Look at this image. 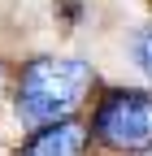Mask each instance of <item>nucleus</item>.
<instances>
[{
    "label": "nucleus",
    "instance_id": "obj_4",
    "mask_svg": "<svg viewBox=\"0 0 152 156\" xmlns=\"http://www.w3.org/2000/svg\"><path fill=\"white\" fill-rule=\"evenodd\" d=\"M130 52H135V65H139V74L152 83V22L135 30V39H130Z\"/></svg>",
    "mask_w": 152,
    "mask_h": 156
},
{
    "label": "nucleus",
    "instance_id": "obj_3",
    "mask_svg": "<svg viewBox=\"0 0 152 156\" xmlns=\"http://www.w3.org/2000/svg\"><path fill=\"white\" fill-rule=\"evenodd\" d=\"M87 139H91V130H87L83 122H74V117H65V122L39 126V130L22 143L17 156H83V152H87Z\"/></svg>",
    "mask_w": 152,
    "mask_h": 156
},
{
    "label": "nucleus",
    "instance_id": "obj_2",
    "mask_svg": "<svg viewBox=\"0 0 152 156\" xmlns=\"http://www.w3.org/2000/svg\"><path fill=\"white\" fill-rule=\"evenodd\" d=\"M91 134L109 152H148L152 147V91L118 87L100 95L91 113Z\"/></svg>",
    "mask_w": 152,
    "mask_h": 156
},
{
    "label": "nucleus",
    "instance_id": "obj_5",
    "mask_svg": "<svg viewBox=\"0 0 152 156\" xmlns=\"http://www.w3.org/2000/svg\"><path fill=\"white\" fill-rule=\"evenodd\" d=\"M5 78H9V74H5V61H0V91H5Z\"/></svg>",
    "mask_w": 152,
    "mask_h": 156
},
{
    "label": "nucleus",
    "instance_id": "obj_1",
    "mask_svg": "<svg viewBox=\"0 0 152 156\" xmlns=\"http://www.w3.org/2000/svg\"><path fill=\"white\" fill-rule=\"evenodd\" d=\"M91 65L78 56H35L17 78V117L31 126H52L83 104Z\"/></svg>",
    "mask_w": 152,
    "mask_h": 156
}]
</instances>
